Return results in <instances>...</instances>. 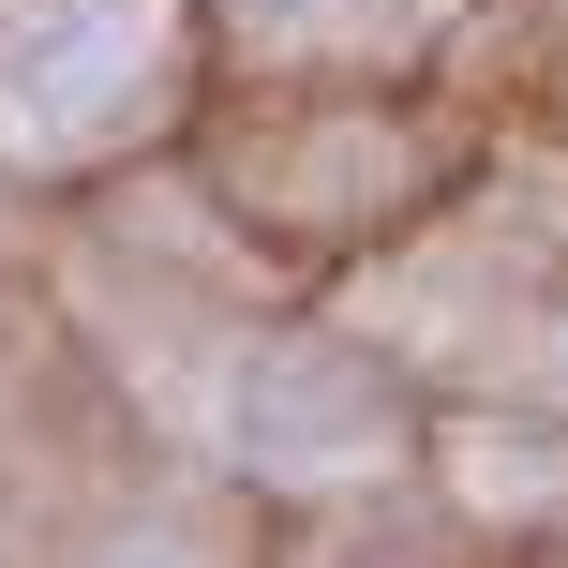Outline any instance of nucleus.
<instances>
[{"label":"nucleus","instance_id":"1","mask_svg":"<svg viewBox=\"0 0 568 568\" xmlns=\"http://www.w3.org/2000/svg\"><path fill=\"white\" fill-rule=\"evenodd\" d=\"M180 0H0V150L75 165L165 105Z\"/></svg>","mask_w":568,"mask_h":568},{"label":"nucleus","instance_id":"2","mask_svg":"<svg viewBox=\"0 0 568 568\" xmlns=\"http://www.w3.org/2000/svg\"><path fill=\"white\" fill-rule=\"evenodd\" d=\"M225 434L255 479H374L389 464V389L329 344H255L225 389Z\"/></svg>","mask_w":568,"mask_h":568},{"label":"nucleus","instance_id":"3","mask_svg":"<svg viewBox=\"0 0 568 568\" xmlns=\"http://www.w3.org/2000/svg\"><path fill=\"white\" fill-rule=\"evenodd\" d=\"M255 30H314V16H344V0H240Z\"/></svg>","mask_w":568,"mask_h":568},{"label":"nucleus","instance_id":"4","mask_svg":"<svg viewBox=\"0 0 568 568\" xmlns=\"http://www.w3.org/2000/svg\"><path fill=\"white\" fill-rule=\"evenodd\" d=\"M120 568H165V554H120Z\"/></svg>","mask_w":568,"mask_h":568}]
</instances>
